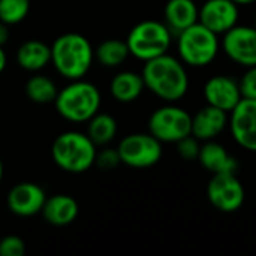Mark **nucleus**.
Wrapping results in <instances>:
<instances>
[{"mask_svg":"<svg viewBox=\"0 0 256 256\" xmlns=\"http://www.w3.org/2000/svg\"><path fill=\"white\" fill-rule=\"evenodd\" d=\"M2 178H3V162L0 159V183H2Z\"/></svg>","mask_w":256,"mask_h":256,"instance_id":"32","label":"nucleus"},{"mask_svg":"<svg viewBox=\"0 0 256 256\" xmlns=\"http://www.w3.org/2000/svg\"><path fill=\"white\" fill-rule=\"evenodd\" d=\"M88 138L94 142V146H105L114 140L117 135V122L112 116L105 112H96L88 120L87 129Z\"/></svg>","mask_w":256,"mask_h":256,"instance_id":"21","label":"nucleus"},{"mask_svg":"<svg viewBox=\"0 0 256 256\" xmlns=\"http://www.w3.org/2000/svg\"><path fill=\"white\" fill-rule=\"evenodd\" d=\"M78 202L64 194H57L52 196H46L45 204L42 207L40 214L44 219L54 226H68L78 216Z\"/></svg>","mask_w":256,"mask_h":256,"instance_id":"17","label":"nucleus"},{"mask_svg":"<svg viewBox=\"0 0 256 256\" xmlns=\"http://www.w3.org/2000/svg\"><path fill=\"white\" fill-rule=\"evenodd\" d=\"M117 152L122 164L130 168H150L162 158V142L148 134H130L124 136Z\"/></svg>","mask_w":256,"mask_h":256,"instance_id":"8","label":"nucleus"},{"mask_svg":"<svg viewBox=\"0 0 256 256\" xmlns=\"http://www.w3.org/2000/svg\"><path fill=\"white\" fill-rule=\"evenodd\" d=\"M146 88L144 80L141 74L132 70L118 72L110 84L111 96L122 104H130L136 100Z\"/></svg>","mask_w":256,"mask_h":256,"instance_id":"19","label":"nucleus"},{"mask_svg":"<svg viewBox=\"0 0 256 256\" xmlns=\"http://www.w3.org/2000/svg\"><path fill=\"white\" fill-rule=\"evenodd\" d=\"M94 56L102 66L117 68L130 56V52H129V46L126 44V40L106 39L98 45Z\"/></svg>","mask_w":256,"mask_h":256,"instance_id":"22","label":"nucleus"},{"mask_svg":"<svg viewBox=\"0 0 256 256\" xmlns=\"http://www.w3.org/2000/svg\"><path fill=\"white\" fill-rule=\"evenodd\" d=\"M96 146L88 138L76 130H68L60 134L51 147V156L54 164L72 174H81L90 170L96 160Z\"/></svg>","mask_w":256,"mask_h":256,"instance_id":"3","label":"nucleus"},{"mask_svg":"<svg viewBox=\"0 0 256 256\" xmlns=\"http://www.w3.org/2000/svg\"><path fill=\"white\" fill-rule=\"evenodd\" d=\"M26 254V243L16 236H6L0 240V256H22Z\"/></svg>","mask_w":256,"mask_h":256,"instance_id":"26","label":"nucleus"},{"mask_svg":"<svg viewBox=\"0 0 256 256\" xmlns=\"http://www.w3.org/2000/svg\"><path fill=\"white\" fill-rule=\"evenodd\" d=\"M198 9L194 0H168L164 9L165 24L172 33H180L198 22Z\"/></svg>","mask_w":256,"mask_h":256,"instance_id":"18","label":"nucleus"},{"mask_svg":"<svg viewBox=\"0 0 256 256\" xmlns=\"http://www.w3.org/2000/svg\"><path fill=\"white\" fill-rule=\"evenodd\" d=\"M172 32L165 22L146 20L132 27L126 38L130 56L141 62H148L164 56L171 48Z\"/></svg>","mask_w":256,"mask_h":256,"instance_id":"6","label":"nucleus"},{"mask_svg":"<svg viewBox=\"0 0 256 256\" xmlns=\"http://www.w3.org/2000/svg\"><path fill=\"white\" fill-rule=\"evenodd\" d=\"M220 46L232 63L243 68L256 66L255 26H234L224 34Z\"/></svg>","mask_w":256,"mask_h":256,"instance_id":"10","label":"nucleus"},{"mask_svg":"<svg viewBox=\"0 0 256 256\" xmlns=\"http://www.w3.org/2000/svg\"><path fill=\"white\" fill-rule=\"evenodd\" d=\"M148 132L160 142H177L192 135V116L184 108L168 102L152 112Z\"/></svg>","mask_w":256,"mask_h":256,"instance_id":"7","label":"nucleus"},{"mask_svg":"<svg viewBox=\"0 0 256 256\" xmlns=\"http://www.w3.org/2000/svg\"><path fill=\"white\" fill-rule=\"evenodd\" d=\"M24 90H26L27 98L38 105H45L51 102L54 104L57 93H58L54 81L45 75H34L28 78Z\"/></svg>","mask_w":256,"mask_h":256,"instance_id":"23","label":"nucleus"},{"mask_svg":"<svg viewBox=\"0 0 256 256\" xmlns=\"http://www.w3.org/2000/svg\"><path fill=\"white\" fill-rule=\"evenodd\" d=\"M9 36H10L9 26L0 21V45H2V46L9 40Z\"/></svg>","mask_w":256,"mask_h":256,"instance_id":"29","label":"nucleus"},{"mask_svg":"<svg viewBox=\"0 0 256 256\" xmlns=\"http://www.w3.org/2000/svg\"><path fill=\"white\" fill-rule=\"evenodd\" d=\"M100 92L99 88L88 82L80 80H72L64 88L57 93L54 100L57 112L68 122L82 123L88 122L100 106Z\"/></svg>","mask_w":256,"mask_h":256,"instance_id":"4","label":"nucleus"},{"mask_svg":"<svg viewBox=\"0 0 256 256\" xmlns=\"http://www.w3.org/2000/svg\"><path fill=\"white\" fill-rule=\"evenodd\" d=\"M228 123L230 112L206 105L192 116V135L201 142L212 141L219 138L228 129Z\"/></svg>","mask_w":256,"mask_h":256,"instance_id":"15","label":"nucleus"},{"mask_svg":"<svg viewBox=\"0 0 256 256\" xmlns=\"http://www.w3.org/2000/svg\"><path fill=\"white\" fill-rule=\"evenodd\" d=\"M45 200V190L39 184L22 182L15 184L9 190L6 196V204L14 214L20 218H30L42 212Z\"/></svg>","mask_w":256,"mask_h":256,"instance_id":"14","label":"nucleus"},{"mask_svg":"<svg viewBox=\"0 0 256 256\" xmlns=\"http://www.w3.org/2000/svg\"><path fill=\"white\" fill-rule=\"evenodd\" d=\"M204 100L207 105L216 106L226 112H231L243 99L240 82L231 75H213L202 87Z\"/></svg>","mask_w":256,"mask_h":256,"instance_id":"13","label":"nucleus"},{"mask_svg":"<svg viewBox=\"0 0 256 256\" xmlns=\"http://www.w3.org/2000/svg\"><path fill=\"white\" fill-rule=\"evenodd\" d=\"M94 164L100 168V170H112L116 168L118 164H122L120 160V154L117 152V148H106L100 153L96 154V160Z\"/></svg>","mask_w":256,"mask_h":256,"instance_id":"28","label":"nucleus"},{"mask_svg":"<svg viewBox=\"0 0 256 256\" xmlns=\"http://www.w3.org/2000/svg\"><path fill=\"white\" fill-rule=\"evenodd\" d=\"M220 50L219 34L204 27L201 22L177 33L178 58L190 68H206L214 62Z\"/></svg>","mask_w":256,"mask_h":256,"instance_id":"5","label":"nucleus"},{"mask_svg":"<svg viewBox=\"0 0 256 256\" xmlns=\"http://www.w3.org/2000/svg\"><path fill=\"white\" fill-rule=\"evenodd\" d=\"M51 62V46L42 40L30 39L20 45L16 51V63L21 69L38 72Z\"/></svg>","mask_w":256,"mask_h":256,"instance_id":"20","label":"nucleus"},{"mask_svg":"<svg viewBox=\"0 0 256 256\" xmlns=\"http://www.w3.org/2000/svg\"><path fill=\"white\" fill-rule=\"evenodd\" d=\"M243 98L256 99V66L246 68L244 74L238 80Z\"/></svg>","mask_w":256,"mask_h":256,"instance_id":"27","label":"nucleus"},{"mask_svg":"<svg viewBox=\"0 0 256 256\" xmlns=\"http://www.w3.org/2000/svg\"><path fill=\"white\" fill-rule=\"evenodd\" d=\"M234 3H237L238 6H248V4H254L256 0H232Z\"/></svg>","mask_w":256,"mask_h":256,"instance_id":"31","label":"nucleus"},{"mask_svg":"<svg viewBox=\"0 0 256 256\" xmlns=\"http://www.w3.org/2000/svg\"><path fill=\"white\" fill-rule=\"evenodd\" d=\"M30 10V0H0V21L14 26L21 22Z\"/></svg>","mask_w":256,"mask_h":256,"instance_id":"24","label":"nucleus"},{"mask_svg":"<svg viewBox=\"0 0 256 256\" xmlns=\"http://www.w3.org/2000/svg\"><path fill=\"white\" fill-rule=\"evenodd\" d=\"M141 75L146 88L165 102H178L189 92V74L186 64L168 52L144 62Z\"/></svg>","mask_w":256,"mask_h":256,"instance_id":"1","label":"nucleus"},{"mask_svg":"<svg viewBox=\"0 0 256 256\" xmlns=\"http://www.w3.org/2000/svg\"><path fill=\"white\" fill-rule=\"evenodd\" d=\"M240 9L232 0H206L198 9V22L216 34H225L238 24Z\"/></svg>","mask_w":256,"mask_h":256,"instance_id":"12","label":"nucleus"},{"mask_svg":"<svg viewBox=\"0 0 256 256\" xmlns=\"http://www.w3.org/2000/svg\"><path fill=\"white\" fill-rule=\"evenodd\" d=\"M228 129L242 148L256 153V99L243 98L230 112Z\"/></svg>","mask_w":256,"mask_h":256,"instance_id":"11","label":"nucleus"},{"mask_svg":"<svg viewBox=\"0 0 256 256\" xmlns=\"http://www.w3.org/2000/svg\"><path fill=\"white\" fill-rule=\"evenodd\" d=\"M198 160L202 168L212 174H236L238 170V160L226 150L225 146H222L216 140L204 141V144H201Z\"/></svg>","mask_w":256,"mask_h":256,"instance_id":"16","label":"nucleus"},{"mask_svg":"<svg viewBox=\"0 0 256 256\" xmlns=\"http://www.w3.org/2000/svg\"><path fill=\"white\" fill-rule=\"evenodd\" d=\"M254 26L256 27V14H255V18H254Z\"/></svg>","mask_w":256,"mask_h":256,"instance_id":"33","label":"nucleus"},{"mask_svg":"<svg viewBox=\"0 0 256 256\" xmlns=\"http://www.w3.org/2000/svg\"><path fill=\"white\" fill-rule=\"evenodd\" d=\"M207 198L216 210L234 213L244 204L246 190L236 174H213L207 184Z\"/></svg>","mask_w":256,"mask_h":256,"instance_id":"9","label":"nucleus"},{"mask_svg":"<svg viewBox=\"0 0 256 256\" xmlns=\"http://www.w3.org/2000/svg\"><path fill=\"white\" fill-rule=\"evenodd\" d=\"M94 51L90 40L80 33H64L51 45V63L68 80L82 78L92 68Z\"/></svg>","mask_w":256,"mask_h":256,"instance_id":"2","label":"nucleus"},{"mask_svg":"<svg viewBox=\"0 0 256 256\" xmlns=\"http://www.w3.org/2000/svg\"><path fill=\"white\" fill-rule=\"evenodd\" d=\"M6 63H8V57H6V52H4L3 46L0 45V74L4 70V68H6Z\"/></svg>","mask_w":256,"mask_h":256,"instance_id":"30","label":"nucleus"},{"mask_svg":"<svg viewBox=\"0 0 256 256\" xmlns=\"http://www.w3.org/2000/svg\"><path fill=\"white\" fill-rule=\"evenodd\" d=\"M176 144H177V153L183 160L192 162L198 159V154L201 150V141L196 140L194 135H188L182 138L180 141H177Z\"/></svg>","mask_w":256,"mask_h":256,"instance_id":"25","label":"nucleus"}]
</instances>
